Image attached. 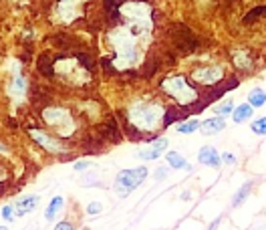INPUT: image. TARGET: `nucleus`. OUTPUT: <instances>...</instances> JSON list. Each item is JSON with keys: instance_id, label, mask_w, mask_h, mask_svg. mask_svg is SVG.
Returning a JSON list of instances; mask_svg holds the SVG:
<instances>
[{"instance_id": "obj_1", "label": "nucleus", "mask_w": 266, "mask_h": 230, "mask_svg": "<svg viewBox=\"0 0 266 230\" xmlns=\"http://www.w3.org/2000/svg\"><path fill=\"white\" fill-rule=\"evenodd\" d=\"M139 36L133 34L131 29H115L109 32V43L115 48V65L119 69H129L139 61V48H137Z\"/></svg>"}, {"instance_id": "obj_2", "label": "nucleus", "mask_w": 266, "mask_h": 230, "mask_svg": "<svg viewBox=\"0 0 266 230\" xmlns=\"http://www.w3.org/2000/svg\"><path fill=\"white\" fill-rule=\"evenodd\" d=\"M129 123L139 131H153L165 121V109L153 101H135L127 111Z\"/></svg>"}, {"instance_id": "obj_3", "label": "nucleus", "mask_w": 266, "mask_h": 230, "mask_svg": "<svg viewBox=\"0 0 266 230\" xmlns=\"http://www.w3.org/2000/svg\"><path fill=\"white\" fill-rule=\"evenodd\" d=\"M162 91H165L174 101H177L179 105H192L198 101V91L193 89V85H190V81L181 75L176 77H165L162 81Z\"/></svg>"}, {"instance_id": "obj_4", "label": "nucleus", "mask_w": 266, "mask_h": 230, "mask_svg": "<svg viewBox=\"0 0 266 230\" xmlns=\"http://www.w3.org/2000/svg\"><path fill=\"white\" fill-rule=\"evenodd\" d=\"M148 178V168H133V169H123V172H119L117 178H115V192L117 196L125 198L129 194L135 190L139 184H143V180Z\"/></svg>"}, {"instance_id": "obj_5", "label": "nucleus", "mask_w": 266, "mask_h": 230, "mask_svg": "<svg viewBox=\"0 0 266 230\" xmlns=\"http://www.w3.org/2000/svg\"><path fill=\"white\" fill-rule=\"evenodd\" d=\"M44 121L51 127H55L60 136H71L75 131V121H73L71 113L67 109H60V107H46L43 111Z\"/></svg>"}, {"instance_id": "obj_6", "label": "nucleus", "mask_w": 266, "mask_h": 230, "mask_svg": "<svg viewBox=\"0 0 266 230\" xmlns=\"http://www.w3.org/2000/svg\"><path fill=\"white\" fill-rule=\"evenodd\" d=\"M192 79L204 85V87H212L224 81V67L222 65H206V67H198L192 73Z\"/></svg>"}, {"instance_id": "obj_7", "label": "nucleus", "mask_w": 266, "mask_h": 230, "mask_svg": "<svg viewBox=\"0 0 266 230\" xmlns=\"http://www.w3.org/2000/svg\"><path fill=\"white\" fill-rule=\"evenodd\" d=\"M79 6H81V0H60L57 6V15L60 20L71 22L75 16H79Z\"/></svg>"}, {"instance_id": "obj_8", "label": "nucleus", "mask_w": 266, "mask_h": 230, "mask_svg": "<svg viewBox=\"0 0 266 230\" xmlns=\"http://www.w3.org/2000/svg\"><path fill=\"white\" fill-rule=\"evenodd\" d=\"M198 162L202 166H208V168H220L222 155L218 153L216 148H212V145H204V148H200V152H198Z\"/></svg>"}, {"instance_id": "obj_9", "label": "nucleus", "mask_w": 266, "mask_h": 230, "mask_svg": "<svg viewBox=\"0 0 266 230\" xmlns=\"http://www.w3.org/2000/svg\"><path fill=\"white\" fill-rule=\"evenodd\" d=\"M226 129V119L216 115V117H210V119H204L202 125H200V131L204 136H216V133H220Z\"/></svg>"}, {"instance_id": "obj_10", "label": "nucleus", "mask_w": 266, "mask_h": 230, "mask_svg": "<svg viewBox=\"0 0 266 230\" xmlns=\"http://www.w3.org/2000/svg\"><path fill=\"white\" fill-rule=\"evenodd\" d=\"M167 148V139L165 138H160V139H155L148 150H139L137 155L141 157V160H157Z\"/></svg>"}, {"instance_id": "obj_11", "label": "nucleus", "mask_w": 266, "mask_h": 230, "mask_svg": "<svg viewBox=\"0 0 266 230\" xmlns=\"http://www.w3.org/2000/svg\"><path fill=\"white\" fill-rule=\"evenodd\" d=\"M232 61H234V67L240 69V71H252L254 63H252V57L248 51H244V48H238V51L232 53Z\"/></svg>"}, {"instance_id": "obj_12", "label": "nucleus", "mask_w": 266, "mask_h": 230, "mask_svg": "<svg viewBox=\"0 0 266 230\" xmlns=\"http://www.w3.org/2000/svg\"><path fill=\"white\" fill-rule=\"evenodd\" d=\"M30 138H32L34 141H39V143L43 145V148H44V150H48L51 153H59L60 150H63V148H60V145H59L55 139H51L48 136H44L43 131H34V129H30Z\"/></svg>"}, {"instance_id": "obj_13", "label": "nucleus", "mask_w": 266, "mask_h": 230, "mask_svg": "<svg viewBox=\"0 0 266 230\" xmlns=\"http://www.w3.org/2000/svg\"><path fill=\"white\" fill-rule=\"evenodd\" d=\"M252 115H254V107L250 103H240L234 109L232 119H234V123H244V121H248Z\"/></svg>"}, {"instance_id": "obj_14", "label": "nucleus", "mask_w": 266, "mask_h": 230, "mask_svg": "<svg viewBox=\"0 0 266 230\" xmlns=\"http://www.w3.org/2000/svg\"><path fill=\"white\" fill-rule=\"evenodd\" d=\"M36 204H39V196H24V198H20L18 204H16V214L18 216L29 214L30 210H34Z\"/></svg>"}, {"instance_id": "obj_15", "label": "nucleus", "mask_w": 266, "mask_h": 230, "mask_svg": "<svg viewBox=\"0 0 266 230\" xmlns=\"http://www.w3.org/2000/svg\"><path fill=\"white\" fill-rule=\"evenodd\" d=\"M165 160H167V166L174 168V169H190V164L184 160V155L177 153V152H167Z\"/></svg>"}, {"instance_id": "obj_16", "label": "nucleus", "mask_w": 266, "mask_h": 230, "mask_svg": "<svg viewBox=\"0 0 266 230\" xmlns=\"http://www.w3.org/2000/svg\"><path fill=\"white\" fill-rule=\"evenodd\" d=\"M248 103L252 107H262L266 103V91L262 87H254L250 93H248Z\"/></svg>"}, {"instance_id": "obj_17", "label": "nucleus", "mask_w": 266, "mask_h": 230, "mask_svg": "<svg viewBox=\"0 0 266 230\" xmlns=\"http://www.w3.org/2000/svg\"><path fill=\"white\" fill-rule=\"evenodd\" d=\"M252 188H254V184H252V182H246V184H244V186H242V188H240V190L234 194V198H232V206H234V208H236V206H240L242 202H244V200L250 196Z\"/></svg>"}, {"instance_id": "obj_18", "label": "nucleus", "mask_w": 266, "mask_h": 230, "mask_svg": "<svg viewBox=\"0 0 266 230\" xmlns=\"http://www.w3.org/2000/svg\"><path fill=\"white\" fill-rule=\"evenodd\" d=\"M24 89H27V83L20 75H15L12 77V85H10V95L12 97H22L24 95Z\"/></svg>"}, {"instance_id": "obj_19", "label": "nucleus", "mask_w": 266, "mask_h": 230, "mask_svg": "<svg viewBox=\"0 0 266 230\" xmlns=\"http://www.w3.org/2000/svg\"><path fill=\"white\" fill-rule=\"evenodd\" d=\"M200 121L198 119H188V121H181V123L176 127L177 133H193V131H198L200 129Z\"/></svg>"}, {"instance_id": "obj_20", "label": "nucleus", "mask_w": 266, "mask_h": 230, "mask_svg": "<svg viewBox=\"0 0 266 230\" xmlns=\"http://www.w3.org/2000/svg\"><path fill=\"white\" fill-rule=\"evenodd\" d=\"M60 206H63V198H60V196L53 198V202L48 204V208H46V212H44V218H46V220H53L55 214L60 210Z\"/></svg>"}, {"instance_id": "obj_21", "label": "nucleus", "mask_w": 266, "mask_h": 230, "mask_svg": "<svg viewBox=\"0 0 266 230\" xmlns=\"http://www.w3.org/2000/svg\"><path fill=\"white\" fill-rule=\"evenodd\" d=\"M216 113L220 115V117H228V115H232V113H234V103H232V99H226V101H222L220 105L216 107Z\"/></svg>"}, {"instance_id": "obj_22", "label": "nucleus", "mask_w": 266, "mask_h": 230, "mask_svg": "<svg viewBox=\"0 0 266 230\" xmlns=\"http://www.w3.org/2000/svg\"><path fill=\"white\" fill-rule=\"evenodd\" d=\"M250 129H252V133H256V136H266V117H260L256 121H252Z\"/></svg>"}, {"instance_id": "obj_23", "label": "nucleus", "mask_w": 266, "mask_h": 230, "mask_svg": "<svg viewBox=\"0 0 266 230\" xmlns=\"http://www.w3.org/2000/svg\"><path fill=\"white\" fill-rule=\"evenodd\" d=\"M101 210H103L101 202H91V204L87 206V214H99Z\"/></svg>"}, {"instance_id": "obj_24", "label": "nucleus", "mask_w": 266, "mask_h": 230, "mask_svg": "<svg viewBox=\"0 0 266 230\" xmlns=\"http://www.w3.org/2000/svg\"><path fill=\"white\" fill-rule=\"evenodd\" d=\"M222 162H224V164H236V157H234L232 153L226 152V153H222Z\"/></svg>"}, {"instance_id": "obj_25", "label": "nucleus", "mask_w": 266, "mask_h": 230, "mask_svg": "<svg viewBox=\"0 0 266 230\" xmlns=\"http://www.w3.org/2000/svg\"><path fill=\"white\" fill-rule=\"evenodd\" d=\"M167 176V168H157L155 169V180H163Z\"/></svg>"}, {"instance_id": "obj_26", "label": "nucleus", "mask_w": 266, "mask_h": 230, "mask_svg": "<svg viewBox=\"0 0 266 230\" xmlns=\"http://www.w3.org/2000/svg\"><path fill=\"white\" fill-rule=\"evenodd\" d=\"M55 230H73V226H71L69 222H59V224L55 226Z\"/></svg>"}, {"instance_id": "obj_27", "label": "nucleus", "mask_w": 266, "mask_h": 230, "mask_svg": "<svg viewBox=\"0 0 266 230\" xmlns=\"http://www.w3.org/2000/svg\"><path fill=\"white\" fill-rule=\"evenodd\" d=\"M89 166H91V162H77V164H75V169H77V172H81V169L89 168Z\"/></svg>"}, {"instance_id": "obj_28", "label": "nucleus", "mask_w": 266, "mask_h": 230, "mask_svg": "<svg viewBox=\"0 0 266 230\" xmlns=\"http://www.w3.org/2000/svg\"><path fill=\"white\" fill-rule=\"evenodd\" d=\"M2 216H4V220H10V218H12V208H10V206L2 208Z\"/></svg>"}, {"instance_id": "obj_29", "label": "nucleus", "mask_w": 266, "mask_h": 230, "mask_svg": "<svg viewBox=\"0 0 266 230\" xmlns=\"http://www.w3.org/2000/svg\"><path fill=\"white\" fill-rule=\"evenodd\" d=\"M218 226H220V218H216V220H214V222L210 224V228H208V230H216Z\"/></svg>"}, {"instance_id": "obj_30", "label": "nucleus", "mask_w": 266, "mask_h": 230, "mask_svg": "<svg viewBox=\"0 0 266 230\" xmlns=\"http://www.w3.org/2000/svg\"><path fill=\"white\" fill-rule=\"evenodd\" d=\"M0 230H8V228L6 226H0Z\"/></svg>"}]
</instances>
